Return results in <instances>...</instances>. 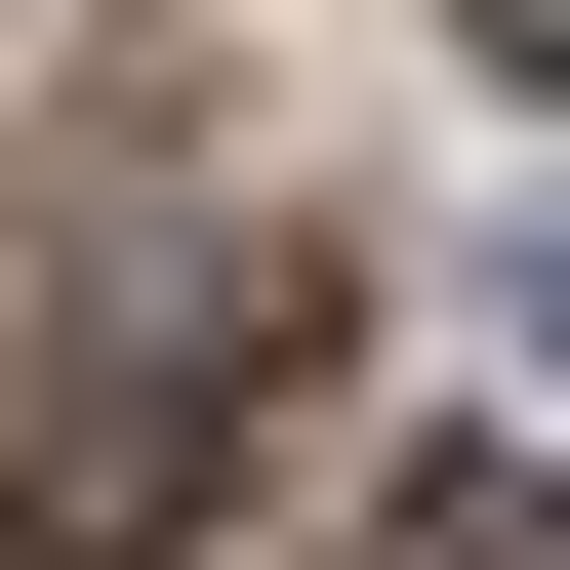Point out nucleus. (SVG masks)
I'll use <instances>...</instances> for the list:
<instances>
[{"label":"nucleus","instance_id":"obj_4","mask_svg":"<svg viewBox=\"0 0 570 570\" xmlns=\"http://www.w3.org/2000/svg\"><path fill=\"white\" fill-rule=\"evenodd\" d=\"M449 41H489V82H570V0H449Z\"/></svg>","mask_w":570,"mask_h":570},{"label":"nucleus","instance_id":"obj_2","mask_svg":"<svg viewBox=\"0 0 570 570\" xmlns=\"http://www.w3.org/2000/svg\"><path fill=\"white\" fill-rule=\"evenodd\" d=\"M407 570H570V489H449V530H407Z\"/></svg>","mask_w":570,"mask_h":570},{"label":"nucleus","instance_id":"obj_3","mask_svg":"<svg viewBox=\"0 0 570 570\" xmlns=\"http://www.w3.org/2000/svg\"><path fill=\"white\" fill-rule=\"evenodd\" d=\"M489 326H530V367H570V204H530V245H489Z\"/></svg>","mask_w":570,"mask_h":570},{"label":"nucleus","instance_id":"obj_1","mask_svg":"<svg viewBox=\"0 0 570 570\" xmlns=\"http://www.w3.org/2000/svg\"><path fill=\"white\" fill-rule=\"evenodd\" d=\"M285 326H326V285H285V204H164V245H122L82 326H41V407H0V530H41V570H164L204 489H245Z\"/></svg>","mask_w":570,"mask_h":570}]
</instances>
